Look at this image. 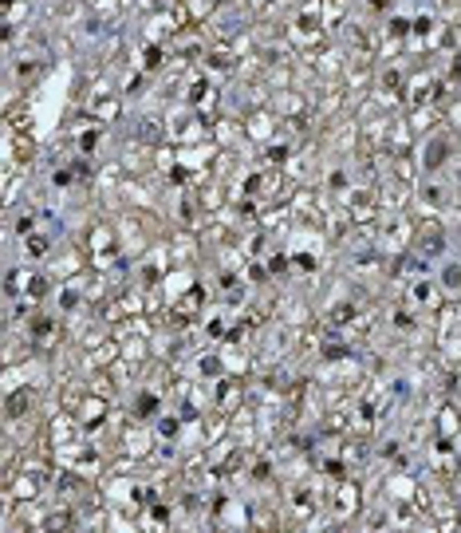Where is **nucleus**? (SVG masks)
I'll return each instance as SVG.
<instances>
[{
  "instance_id": "f257e3e1",
  "label": "nucleus",
  "mask_w": 461,
  "mask_h": 533,
  "mask_svg": "<svg viewBox=\"0 0 461 533\" xmlns=\"http://www.w3.org/2000/svg\"><path fill=\"white\" fill-rule=\"evenodd\" d=\"M371 4H379V8H386V4H390V0H371Z\"/></svg>"
}]
</instances>
